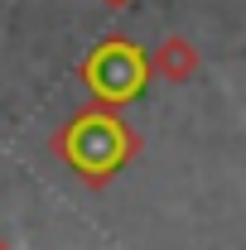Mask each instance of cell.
I'll list each match as a JSON object with an SVG mask.
<instances>
[{
  "instance_id": "6da1fadb",
  "label": "cell",
  "mask_w": 246,
  "mask_h": 250,
  "mask_svg": "<svg viewBox=\"0 0 246 250\" xmlns=\"http://www.w3.org/2000/svg\"><path fill=\"white\" fill-rule=\"evenodd\" d=\"M63 149L68 159L82 168V173H111L125 154H130V135H125V125L116 116H82V121L68 130V140H63Z\"/></svg>"
},
{
  "instance_id": "7a4b0ae2",
  "label": "cell",
  "mask_w": 246,
  "mask_h": 250,
  "mask_svg": "<svg viewBox=\"0 0 246 250\" xmlns=\"http://www.w3.org/2000/svg\"><path fill=\"white\" fill-rule=\"evenodd\" d=\"M82 77H87V87H92L101 101H130V96L145 87V53L135 48V43H121V39H111V43H101L92 58L82 62Z\"/></svg>"
}]
</instances>
